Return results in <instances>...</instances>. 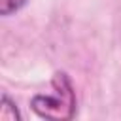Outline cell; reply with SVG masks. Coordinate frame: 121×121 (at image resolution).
I'll use <instances>...</instances> for the list:
<instances>
[{
	"label": "cell",
	"mask_w": 121,
	"mask_h": 121,
	"mask_svg": "<svg viewBox=\"0 0 121 121\" xmlns=\"http://www.w3.org/2000/svg\"><path fill=\"white\" fill-rule=\"evenodd\" d=\"M0 119H2V121H19V119H21V113H19L15 102H13L8 95H2V102H0Z\"/></svg>",
	"instance_id": "obj_2"
},
{
	"label": "cell",
	"mask_w": 121,
	"mask_h": 121,
	"mask_svg": "<svg viewBox=\"0 0 121 121\" xmlns=\"http://www.w3.org/2000/svg\"><path fill=\"white\" fill-rule=\"evenodd\" d=\"M30 108L36 115L51 121H66L76 113V93L70 78L64 72H55L51 79V93L34 95Z\"/></svg>",
	"instance_id": "obj_1"
},
{
	"label": "cell",
	"mask_w": 121,
	"mask_h": 121,
	"mask_svg": "<svg viewBox=\"0 0 121 121\" xmlns=\"http://www.w3.org/2000/svg\"><path fill=\"white\" fill-rule=\"evenodd\" d=\"M26 2H28V0H0V13H2L4 17H8V15L19 11Z\"/></svg>",
	"instance_id": "obj_3"
}]
</instances>
